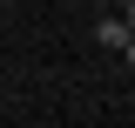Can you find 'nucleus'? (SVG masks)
<instances>
[{"instance_id": "nucleus-3", "label": "nucleus", "mask_w": 135, "mask_h": 128, "mask_svg": "<svg viewBox=\"0 0 135 128\" xmlns=\"http://www.w3.org/2000/svg\"><path fill=\"white\" fill-rule=\"evenodd\" d=\"M122 20H128V34H135V0H122Z\"/></svg>"}, {"instance_id": "nucleus-2", "label": "nucleus", "mask_w": 135, "mask_h": 128, "mask_svg": "<svg viewBox=\"0 0 135 128\" xmlns=\"http://www.w3.org/2000/svg\"><path fill=\"white\" fill-rule=\"evenodd\" d=\"M115 54H122V67H128V74H135V34H128V41H122Z\"/></svg>"}, {"instance_id": "nucleus-1", "label": "nucleus", "mask_w": 135, "mask_h": 128, "mask_svg": "<svg viewBox=\"0 0 135 128\" xmlns=\"http://www.w3.org/2000/svg\"><path fill=\"white\" fill-rule=\"evenodd\" d=\"M122 41H128V20H122V14H101V20H95V47H108V54H115Z\"/></svg>"}]
</instances>
